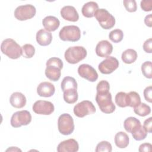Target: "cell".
Here are the masks:
<instances>
[{"label": "cell", "instance_id": "obj_30", "mask_svg": "<svg viewBox=\"0 0 152 152\" xmlns=\"http://www.w3.org/2000/svg\"><path fill=\"white\" fill-rule=\"evenodd\" d=\"M109 37L112 42L114 43H119L123 39V31L120 29H115L109 33Z\"/></svg>", "mask_w": 152, "mask_h": 152}, {"label": "cell", "instance_id": "obj_20", "mask_svg": "<svg viewBox=\"0 0 152 152\" xmlns=\"http://www.w3.org/2000/svg\"><path fill=\"white\" fill-rule=\"evenodd\" d=\"M42 24L45 30L48 31H54L59 27L60 21L56 17L49 15L43 19Z\"/></svg>", "mask_w": 152, "mask_h": 152}, {"label": "cell", "instance_id": "obj_26", "mask_svg": "<svg viewBox=\"0 0 152 152\" xmlns=\"http://www.w3.org/2000/svg\"><path fill=\"white\" fill-rule=\"evenodd\" d=\"M61 87L63 92L68 89H77V83L74 78L67 76L63 78Z\"/></svg>", "mask_w": 152, "mask_h": 152}, {"label": "cell", "instance_id": "obj_21", "mask_svg": "<svg viewBox=\"0 0 152 152\" xmlns=\"http://www.w3.org/2000/svg\"><path fill=\"white\" fill-rule=\"evenodd\" d=\"M98 4L94 2L90 1L86 3L82 7L81 12L83 16L87 18H91L94 16L95 12L98 10Z\"/></svg>", "mask_w": 152, "mask_h": 152}, {"label": "cell", "instance_id": "obj_8", "mask_svg": "<svg viewBox=\"0 0 152 152\" xmlns=\"http://www.w3.org/2000/svg\"><path fill=\"white\" fill-rule=\"evenodd\" d=\"M31 121V115L30 112L23 110L13 113L11 118V125L14 128H19L23 125H27Z\"/></svg>", "mask_w": 152, "mask_h": 152}, {"label": "cell", "instance_id": "obj_29", "mask_svg": "<svg viewBox=\"0 0 152 152\" xmlns=\"http://www.w3.org/2000/svg\"><path fill=\"white\" fill-rule=\"evenodd\" d=\"M128 106L135 107L141 103V98L138 93L135 91H130L128 93Z\"/></svg>", "mask_w": 152, "mask_h": 152}, {"label": "cell", "instance_id": "obj_14", "mask_svg": "<svg viewBox=\"0 0 152 152\" xmlns=\"http://www.w3.org/2000/svg\"><path fill=\"white\" fill-rule=\"evenodd\" d=\"M112 45L106 40L100 41L96 47V53L97 55L102 58L108 57L112 53Z\"/></svg>", "mask_w": 152, "mask_h": 152}, {"label": "cell", "instance_id": "obj_41", "mask_svg": "<svg viewBox=\"0 0 152 152\" xmlns=\"http://www.w3.org/2000/svg\"><path fill=\"white\" fill-rule=\"evenodd\" d=\"M151 20V14H148V15H147L144 18V23L145 25L149 27H151L152 26Z\"/></svg>", "mask_w": 152, "mask_h": 152}, {"label": "cell", "instance_id": "obj_22", "mask_svg": "<svg viewBox=\"0 0 152 152\" xmlns=\"http://www.w3.org/2000/svg\"><path fill=\"white\" fill-rule=\"evenodd\" d=\"M141 125L140 121L135 117H129L126 118L124 122L125 129L131 134L137 129Z\"/></svg>", "mask_w": 152, "mask_h": 152}, {"label": "cell", "instance_id": "obj_2", "mask_svg": "<svg viewBox=\"0 0 152 152\" xmlns=\"http://www.w3.org/2000/svg\"><path fill=\"white\" fill-rule=\"evenodd\" d=\"M46 68L45 71V75L48 78L56 81L59 80L61 75V69L63 68V62L56 57L49 58L46 62Z\"/></svg>", "mask_w": 152, "mask_h": 152}, {"label": "cell", "instance_id": "obj_35", "mask_svg": "<svg viewBox=\"0 0 152 152\" xmlns=\"http://www.w3.org/2000/svg\"><path fill=\"white\" fill-rule=\"evenodd\" d=\"M123 4L127 11L133 12L137 11V6L135 0H124Z\"/></svg>", "mask_w": 152, "mask_h": 152}, {"label": "cell", "instance_id": "obj_27", "mask_svg": "<svg viewBox=\"0 0 152 152\" xmlns=\"http://www.w3.org/2000/svg\"><path fill=\"white\" fill-rule=\"evenodd\" d=\"M115 103L120 107H125L128 106V93L125 92H119L115 96Z\"/></svg>", "mask_w": 152, "mask_h": 152}, {"label": "cell", "instance_id": "obj_17", "mask_svg": "<svg viewBox=\"0 0 152 152\" xmlns=\"http://www.w3.org/2000/svg\"><path fill=\"white\" fill-rule=\"evenodd\" d=\"M55 91V86L51 83L47 81L40 83L37 87V93L40 97H51L54 94Z\"/></svg>", "mask_w": 152, "mask_h": 152}, {"label": "cell", "instance_id": "obj_6", "mask_svg": "<svg viewBox=\"0 0 152 152\" xmlns=\"http://www.w3.org/2000/svg\"><path fill=\"white\" fill-rule=\"evenodd\" d=\"M61 40L75 42L80 40L81 31L78 27L74 25L66 26L62 28L59 33Z\"/></svg>", "mask_w": 152, "mask_h": 152}, {"label": "cell", "instance_id": "obj_1", "mask_svg": "<svg viewBox=\"0 0 152 152\" xmlns=\"http://www.w3.org/2000/svg\"><path fill=\"white\" fill-rule=\"evenodd\" d=\"M96 101L100 110L104 113H112L115 110L116 107L112 102L109 90L97 91Z\"/></svg>", "mask_w": 152, "mask_h": 152}, {"label": "cell", "instance_id": "obj_13", "mask_svg": "<svg viewBox=\"0 0 152 152\" xmlns=\"http://www.w3.org/2000/svg\"><path fill=\"white\" fill-rule=\"evenodd\" d=\"M79 75L90 81L94 82L98 78V74L96 69L88 64H83L80 65L78 68Z\"/></svg>", "mask_w": 152, "mask_h": 152}, {"label": "cell", "instance_id": "obj_32", "mask_svg": "<svg viewBox=\"0 0 152 152\" xmlns=\"http://www.w3.org/2000/svg\"><path fill=\"white\" fill-rule=\"evenodd\" d=\"M141 71L143 75L149 79L152 78V64L151 61H145L141 65Z\"/></svg>", "mask_w": 152, "mask_h": 152}, {"label": "cell", "instance_id": "obj_5", "mask_svg": "<svg viewBox=\"0 0 152 152\" xmlns=\"http://www.w3.org/2000/svg\"><path fill=\"white\" fill-rule=\"evenodd\" d=\"M94 16L100 26L105 30L112 28L115 24V17L106 9H98L95 12Z\"/></svg>", "mask_w": 152, "mask_h": 152}, {"label": "cell", "instance_id": "obj_9", "mask_svg": "<svg viewBox=\"0 0 152 152\" xmlns=\"http://www.w3.org/2000/svg\"><path fill=\"white\" fill-rule=\"evenodd\" d=\"M36 8L31 4L18 6L14 11V17L20 21H25L32 18L36 14Z\"/></svg>", "mask_w": 152, "mask_h": 152}, {"label": "cell", "instance_id": "obj_38", "mask_svg": "<svg viewBox=\"0 0 152 152\" xmlns=\"http://www.w3.org/2000/svg\"><path fill=\"white\" fill-rule=\"evenodd\" d=\"M143 49L144 50L148 53L152 52V39L149 38L146 40L143 44Z\"/></svg>", "mask_w": 152, "mask_h": 152}, {"label": "cell", "instance_id": "obj_25", "mask_svg": "<svg viewBox=\"0 0 152 152\" xmlns=\"http://www.w3.org/2000/svg\"><path fill=\"white\" fill-rule=\"evenodd\" d=\"M64 100L68 104H73L75 103L78 97L77 89L71 88L64 91Z\"/></svg>", "mask_w": 152, "mask_h": 152}, {"label": "cell", "instance_id": "obj_40", "mask_svg": "<svg viewBox=\"0 0 152 152\" xmlns=\"http://www.w3.org/2000/svg\"><path fill=\"white\" fill-rule=\"evenodd\" d=\"M151 125H152V118L150 117L148 119H147L146 120H145V121L144 122L143 126L144 127V128L145 129V130L147 131V132L151 133V129H152Z\"/></svg>", "mask_w": 152, "mask_h": 152}, {"label": "cell", "instance_id": "obj_18", "mask_svg": "<svg viewBox=\"0 0 152 152\" xmlns=\"http://www.w3.org/2000/svg\"><path fill=\"white\" fill-rule=\"evenodd\" d=\"M36 41L40 46H45L50 44L52 35L50 32L45 29H40L36 33Z\"/></svg>", "mask_w": 152, "mask_h": 152}, {"label": "cell", "instance_id": "obj_12", "mask_svg": "<svg viewBox=\"0 0 152 152\" xmlns=\"http://www.w3.org/2000/svg\"><path fill=\"white\" fill-rule=\"evenodd\" d=\"M55 107L52 103L46 100H37L33 105V110L39 115H49L52 113Z\"/></svg>", "mask_w": 152, "mask_h": 152}, {"label": "cell", "instance_id": "obj_7", "mask_svg": "<svg viewBox=\"0 0 152 152\" xmlns=\"http://www.w3.org/2000/svg\"><path fill=\"white\" fill-rule=\"evenodd\" d=\"M59 132L64 135H70L74 130V124L72 117L68 113L61 115L58 120Z\"/></svg>", "mask_w": 152, "mask_h": 152}, {"label": "cell", "instance_id": "obj_28", "mask_svg": "<svg viewBox=\"0 0 152 152\" xmlns=\"http://www.w3.org/2000/svg\"><path fill=\"white\" fill-rule=\"evenodd\" d=\"M134 112L140 116H145L151 112L150 107L144 103H141L138 106L134 107Z\"/></svg>", "mask_w": 152, "mask_h": 152}, {"label": "cell", "instance_id": "obj_37", "mask_svg": "<svg viewBox=\"0 0 152 152\" xmlns=\"http://www.w3.org/2000/svg\"><path fill=\"white\" fill-rule=\"evenodd\" d=\"M144 96L147 102L151 103L152 102V87L151 86L146 87L144 90Z\"/></svg>", "mask_w": 152, "mask_h": 152}, {"label": "cell", "instance_id": "obj_36", "mask_svg": "<svg viewBox=\"0 0 152 152\" xmlns=\"http://www.w3.org/2000/svg\"><path fill=\"white\" fill-rule=\"evenodd\" d=\"M141 8L144 11H151L152 9V1L151 0H142L141 1Z\"/></svg>", "mask_w": 152, "mask_h": 152}, {"label": "cell", "instance_id": "obj_3", "mask_svg": "<svg viewBox=\"0 0 152 152\" xmlns=\"http://www.w3.org/2000/svg\"><path fill=\"white\" fill-rule=\"evenodd\" d=\"M1 50L3 54L8 58L16 59L22 55V48L13 39H6L4 40L1 45Z\"/></svg>", "mask_w": 152, "mask_h": 152}, {"label": "cell", "instance_id": "obj_42", "mask_svg": "<svg viewBox=\"0 0 152 152\" xmlns=\"http://www.w3.org/2000/svg\"><path fill=\"white\" fill-rule=\"evenodd\" d=\"M21 151V150H20V149H19V148H18L17 147H11L10 148H9L8 149H7V150H6V151Z\"/></svg>", "mask_w": 152, "mask_h": 152}, {"label": "cell", "instance_id": "obj_34", "mask_svg": "<svg viewBox=\"0 0 152 152\" xmlns=\"http://www.w3.org/2000/svg\"><path fill=\"white\" fill-rule=\"evenodd\" d=\"M112 150L111 144L106 141H103L98 143L95 149L96 152H111Z\"/></svg>", "mask_w": 152, "mask_h": 152}, {"label": "cell", "instance_id": "obj_16", "mask_svg": "<svg viewBox=\"0 0 152 152\" xmlns=\"http://www.w3.org/2000/svg\"><path fill=\"white\" fill-rule=\"evenodd\" d=\"M61 17L65 20L75 22L79 19V15L76 9L70 5L64 6L60 11Z\"/></svg>", "mask_w": 152, "mask_h": 152}, {"label": "cell", "instance_id": "obj_33", "mask_svg": "<svg viewBox=\"0 0 152 152\" xmlns=\"http://www.w3.org/2000/svg\"><path fill=\"white\" fill-rule=\"evenodd\" d=\"M133 138L137 141H141L145 138L147 135V132L144 127L141 125L137 129L132 133Z\"/></svg>", "mask_w": 152, "mask_h": 152}, {"label": "cell", "instance_id": "obj_31", "mask_svg": "<svg viewBox=\"0 0 152 152\" xmlns=\"http://www.w3.org/2000/svg\"><path fill=\"white\" fill-rule=\"evenodd\" d=\"M22 56L26 58H32L35 53V48L31 44H25L22 47Z\"/></svg>", "mask_w": 152, "mask_h": 152}, {"label": "cell", "instance_id": "obj_4", "mask_svg": "<svg viewBox=\"0 0 152 152\" xmlns=\"http://www.w3.org/2000/svg\"><path fill=\"white\" fill-rule=\"evenodd\" d=\"M87 56V50L83 46H72L68 48L64 54L66 62L75 64L84 59Z\"/></svg>", "mask_w": 152, "mask_h": 152}, {"label": "cell", "instance_id": "obj_39", "mask_svg": "<svg viewBox=\"0 0 152 152\" xmlns=\"http://www.w3.org/2000/svg\"><path fill=\"white\" fill-rule=\"evenodd\" d=\"M152 145L150 143H143L141 144L139 147L138 151L140 152H147V151H151Z\"/></svg>", "mask_w": 152, "mask_h": 152}, {"label": "cell", "instance_id": "obj_23", "mask_svg": "<svg viewBox=\"0 0 152 152\" xmlns=\"http://www.w3.org/2000/svg\"><path fill=\"white\" fill-rule=\"evenodd\" d=\"M129 137L124 132H118L115 136V143L120 148H126L129 144Z\"/></svg>", "mask_w": 152, "mask_h": 152}, {"label": "cell", "instance_id": "obj_11", "mask_svg": "<svg viewBox=\"0 0 152 152\" xmlns=\"http://www.w3.org/2000/svg\"><path fill=\"white\" fill-rule=\"evenodd\" d=\"M118 60L113 56H108L99 65L100 72L103 74H109L116 70L119 66Z\"/></svg>", "mask_w": 152, "mask_h": 152}, {"label": "cell", "instance_id": "obj_10", "mask_svg": "<svg viewBox=\"0 0 152 152\" xmlns=\"http://www.w3.org/2000/svg\"><path fill=\"white\" fill-rule=\"evenodd\" d=\"M95 112L96 107L93 103L89 100H83L75 105L74 107V113L78 118H83Z\"/></svg>", "mask_w": 152, "mask_h": 152}, {"label": "cell", "instance_id": "obj_15", "mask_svg": "<svg viewBox=\"0 0 152 152\" xmlns=\"http://www.w3.org/2000/svg\"><path fill=\"white\" fill-rule=\"evenodd\" d=\"M79 145L77 141L70 138L60 142L57 147L58 152H76L78 150Z\"/></svg>", "mask_w": 152, "mask_h": 152}, {"label": "cell", "instance_id": "obj_19", "mask_svg": "<svg viewBox=\"0 0 152 152\" xmlns=\"http://www.w3.org/2000/svg\"><path fill=\"white\" fill-rule=\"evenodd\" d=\"M10 102L12 106L15 108H22L26 104V98L25 96L20 92L13 93L10 98Z\"/></svg>", "mask_w": 152, "mask_h": 152}, {"label": "cell", "instance_id": "obj_24", "mask_svg": "<svg viewBox=\"0 0 152 152\" xmlns=\"http://www.w3.org/2000/svg\"><path fill=\"white\" fill-rule=\"evenodd\" d=\"M121 58L124 63L131 64L137 60V53L132 49H128L122 53Z\"/></svg>", "mask_w": 152, "mask_h": 152}]
</instances>
